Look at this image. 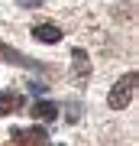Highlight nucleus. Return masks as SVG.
<instances>
[{"label": "nucleus", "mask_w": 139, "mask_h": 146, "mask_svg": "<svg viewBox=\"0 0 139 146\" xmlns=\"http://www.w3.org/2000/svg\"><path fill=\"white\" fill-rule=\"evenodd\" d=\"M133 91H136V72H126L123 78H120L113 88H110V98H107V104L113 107V110H123L129 101H133Z\"/></svg>", "instance_id": "nucleus-1"}, {"label": "nucleus", "mask_w": 139, "mask_h": 146, "mask_svg": "<svg viewBox=\"0 0 139 146\" xmlns=\"http://www.w3.org/2000/svg\"><path fill=\"white\" fill-rule=\"evenodd\" d=\"M13 146H49V133L45 127H26V130H13Z\"/></svg>", "instance_id": "nucleus-2"}, {"label": "nucleus", "mask_w": 139, "mask_h": 146, "mask_svg": "<svg viewBox=\"0 0 139 146\" xmlns=\"http://www.w3.org/2000/svg\"><path fill=\"white\" fill-rule=\"evenodd\" d=\"M0 58L3 62H10V65H20V68H29V72H42V65L39 58H29V55H23V52H16V49H10L3 39H0Z\"/></svg>", "instance_id": "nucleus-3"}, {"label": "nucleus", "mask_w": 139, "mask_h": 146, "mask_svg": "<svg viewBox=\"0 0 139 146\" xmlns=\"http://www.w3.org/2000/svg\"><path fill=\"white\" fill-rule=\"evenodd\" d=\"M32 39L45 42V46H55V42H62V29L52 26V23H39V26H32Z\"/></svg>", "instance_id": "nucleus-4"}, {"label": "nucleus", "mask_w": 139, "mask_h": 146, "mask_svg": "<svg viewBox=\"0 0 139 146\" xmlns=\"http://www.w3.org/2000/svg\"><path fill=\"white\" fill-rule=\"evenodd\" d=\"M23 107V94L20 91H0V117L13 114V110Z\"/></svg>", "instance_id": "nucleus-5"}, {"label": "nucleus", "mask_w": 139, "mask_h": 146, "mask_svg": "<svg viewBox=\"0 0 139 146\" xmlns=\"http://www.w3.org/2000/svg\"><path fill=\"white\" fill-rule=\"evenodd\" d=\"M32 117L42 120V123H52V120L58 117V104L55 101H39V104L32 107Z\"/></svg>", "instance_id": "nucleus-6"}, {"label": "nucleus", "mask_w": 139, "mask_h": 146, "mask_svg": "<svg viewBox=\"0 0 139 146\" xmlns=\"http://www.w3.org/2000/svg\"><path fill=\"white\" fill-rule=\"evenodd\" d=\"M71 58H74V75H78V78H88V72H91L88 52H84V49H71Z\"/></svg>", "instance_id": "nucleus-7"}, {"label": "nucleus", "mask_w": 139, "mask_h": 146, "mask_svg": "<svg viewBox=\"0 0 139 146\" xmlns=\"http://www.w3.org/2000/svg\"><path fill=\"white\" fill-rule=\"evenodd\" d=\"M78 114H81V104H68V120H71V123H78V120H81Z\"/></svg>", "instance_id": "nucleus-8"}, {"label": "nucleus", "mask_w": 139, "mask_h": 146, "mask_svg": "<svg viewBox=\"0 0 139 146\" xmlns=\"http://www.w3.org/2000/svg\"><path fill=\"white\" fill-rule=\"evenodd\" d=\"M45 0H20V7H26V10H32V7H42Z\"/></svg>", "instance_id": "nucleus-9"}, {"label": "nucleus", "mask_w": 139, "mask_h": 146, "mask_svg": "<svg viewBox=\"0 0 139 146\" xmlns=\"http://www.w3.org/2000/svg\"><path fill=\"white\" fill-rule=\"evenodd\" d=\"M29 91H32V94H45V84H36V81H32V84H29Z\"/></svg>", "instance_id": "nucleus-10"}, {"label": "nucleus", "mask_w": 139, "mask_h": 146, "mask_svg": "<svg viewBox=\"0 0 139 146\" xmlns=\"http://www.w3.org/2000/svg\"><path fill=\"white\" fill-rule=\"evenodd\" d=\"M49 146H65V143H49Z\"/></svg>", "instance_id": "nucleus-11"}]
</instances>
